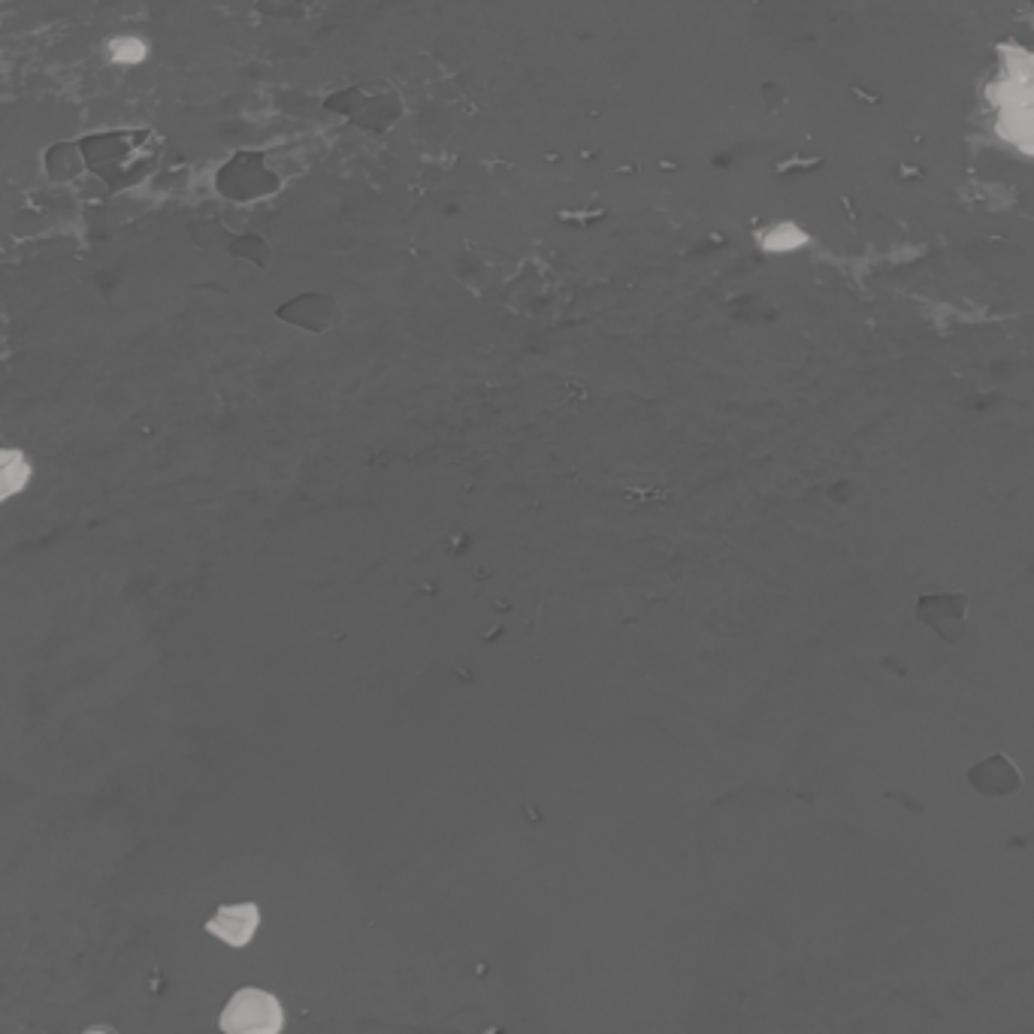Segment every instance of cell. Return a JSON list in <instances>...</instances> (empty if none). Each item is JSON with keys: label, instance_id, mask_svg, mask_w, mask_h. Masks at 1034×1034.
Masks as SVG:
<instances>
[{"label": "cell", "instance_id": "1", "mask_svg": "<svg viewBox=\"0 0 1034 1034\" xmlns=\"http://www.w3.org/2000/svg\"><path fill=\"white\" fill-rule=\"evenodd\" d=\"M1001 70L986 88L989 106L1034 112V52L1019 43H1004L998 49Z\"/></svg>", "mask_w": 1034, "mask_h": 1034}, {"label": "cell", "instance_id": "2", "mask_svg": "<svg viewBox=\"0 0 1034 1034\" xmlns=\"http://www.w3.org/2000/svg\"><path fill=\"white\" fill-rule=\"evenodd\" d=\"M282 1025V1004L264 989H239L221 1013L224 1034H279Z\"/></svg>", "mask_w": 1034, "mask_h": 1034}, {"label": "cell", "instance_id": "3", "mask_svg": "<svg viewBox=\"0 0 1034 1034\" xmlns=\"http://www.w3.org/2000/svg\"><path fill=\"white\" fill-rule=\"evenodd\" d=\"M261 923L257 917V904H230V908H221L209 923L206 932H212L215 938H221L230 947H245Z\"/></svg>", "mask_w": 1034, "mask_h": 1034}, {"label": "cell", "instance_id": "4", "mask_svg": "<svg viewBox=\"0 0 1034 1034\" xmlns=\"http://www.w3.org/2000/svg\"><path fill=\"white\" fill-rule=\"evenodd\" d=\"M34 478L31 457L16 445H0V505L28 490Z\"/></svg>", "mask_w": 1034, "mask_h": 1034}, {"label": "cell", "instance_id": "5", "mask_svg": "<svg viewBox=\"0 0 1034 1034\" xmlns=\"http://www.w3.org/2000/svg\"><path fill=\"white\" fill-rule=\"evenodd\" d=\"M995 137L1016 149L1025 158H1034V112L1025 109H998L995 112Z\"/></svg>", "mask_w": 1034, "mask_h": 1034}, {"label": "cell", "instance_id": "6", "mask_svg": "<svg viewBox=\"0 0 1034 1034\" xmlns=\"http://www.w3.org/2000/svg\"><path fill=\"white\" fill-rule=\"evenodd\" d=\"M106 52L109 61L118 67H137L149 58V43L137 34H118L106 40Z\"/></svg>", "mask_w": 1034, "mask_h": 1034}, {"label": "cell", "instance_id": "7", "mask_svg": "<svg viewBox=\"0 0 1034 1034\" xmlns=\"http://www.w3.org/2000/svg\"><path fill=\"white\" fill-rule=\"evenodd\" d=\"M808 242V233L796 224H778L768 236H765V245L771 251H796Z\"/></svg>", "mask_w": 1034, "mask_h": 1034}, {"label": "cell", "instance_id": "8", "mask_svg": "<svg viewBox=\"0 0 1034 1034\" xmlns=\"http://www.w3.org/2000/svg\"><path fill=\"white\" fill-rule=\"evenodd\" d=\"M85 1034H109V1031H85Z\"/></svg>", "mask_w": 1034, "mask_h": 1034}]
</instances>
